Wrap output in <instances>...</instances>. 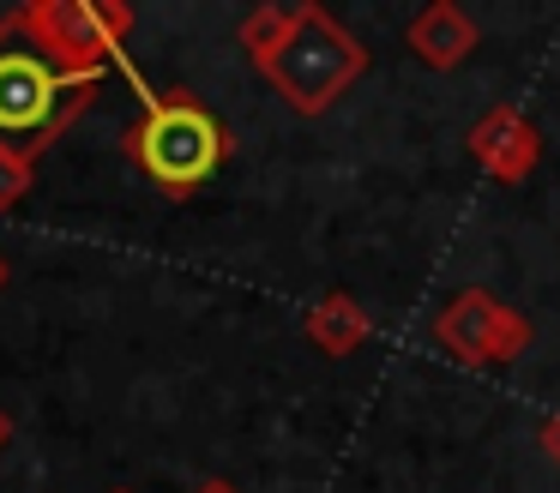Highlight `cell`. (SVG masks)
<instances>
[{"mask_svg":"<svg viewBox=\"0 0 560 493\" xmlns=\"http://www.w3.org/2000/svg\"><path fill=\"white\" fill-rule=\"evenodd\" d=\"M55 103H61V79L43 55L25 48H7L0 55V132L7 139H25V132L49 127Z\"/></svg>","mask_w":560,"mask_h":493,"instance_id":"obj_2","label":"cell"},{"mask_svg":"<svg viewBox=\"0 0 560 493\" xmlns=\"http://www.w3.org/2000/svg\"><path fill=\"white\" fill-rule=\"evenodd\" d=\"M139 156H145L151 180H163V187H199L223 163V132L206 108L163 103L151 108L145 132H139Z\"/></svg>","mask_w":560,"mask_h":493,"instance_id":"obj_1","label":"cell"}]
</instances>
